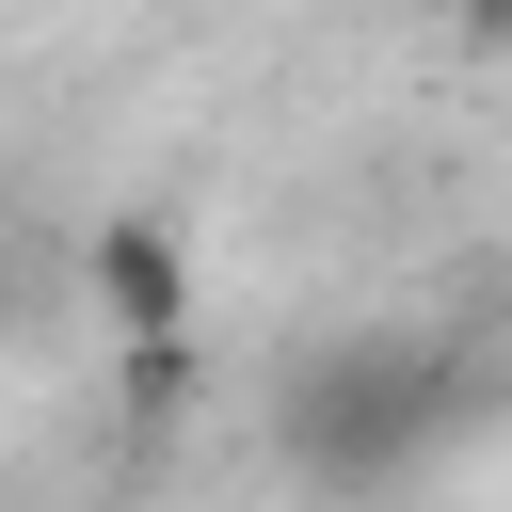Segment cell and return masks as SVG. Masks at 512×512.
<instances>
[{
    "mask_svg": "<svg viewBox=\"0 0 512 512\" xmlns=\"http://www.w3.org/2000/svg\"><path fill=\"white\" fill-rule=\"evenodd\" d=\"M416 432H432V352H416V336H336V352H304V384H288V464H304V480L368 496V480L416 464Z\"/></svg>",
    "mask_w": 512,
    "mask_h": 512,
    "instance_id": "6da1fadb",
    "label": "cell"
},
{
    "mask_svg": "<svg viewBox=\"0 0 512 512\" xmlns=\"http://www.w3.org/2000/svg\"><path fill=\"white\" fill-rule=\"evenodd\" d=\"M80 288H96V320L144 352V384H176V352H192V240H176V224H96Z\"/></svg>",
    "mask_w": 512,
    "mask_h": 512,
    "instance_id": "7a4b0ae2",
    "label": "cell"
},
{
    "mask_svg": "<svg viewBox=\"0 0 512 512\" xmlns=\"http://www.w3.org/2000/svg\"><path fill=\"white\" fill-rule=\"evenodd\" d=\"M464 48H496V64H512V0H464Z\"/></svg>",
    "mask_w": 512,
    "mask_h": 512,
    "instance_id": "3957f363",
    "label": "cell"
}]
</instances>
